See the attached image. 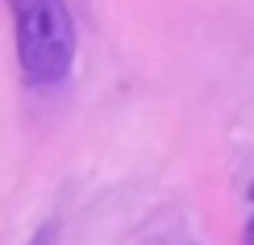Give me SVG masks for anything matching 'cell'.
Instances as JSON below:
<instances>
[{"instance_id": "cell-3", "label": "cell", "mask_w": 254, "mask_h": 245, "mask_svg": "<svg viewBox=\"0 0 254 245\" xmlns=\"http://www.w3.org/2000/svg\"><path fill=\"white\" fill-rule=\"evenodd\" d=\"M246 245H254V220L246 225Z\"/></svg>"}, {"instance_id": "cell-1", "label": "cell", "mask_w": 254, "mask_h": 245, "mask_svg": "<svg viewBox=\"0 0 254 245\" xmlns=\"http://www.w3.org/2000/svg\"><path fill=\"white\" fill-rule=\"evenodd\" d=\"M17 29V62L29 88H55L75 62V21L63 0H8Z\"/></svg>"}, {"instance_id": "cell-4", "label": "cell", "mask_w": 254, "mask_h": 245, "mask_svg": "<svg viewBox=\"0 0 254 245\" xmlns=\"http://www.w3.org/2000/svg\"><path fill=\"white\" fill-rule=\"evenodd\" d=\"M250 199H254V183H250Z\"/></svg>"}, {"instance_id": "cell-2", "label": "cell", "mask_w": 254, "mask_h": 245, "mask_svg": "<svg viewBox=\"0 0 254 245\" xmlns=\"http://www.w3.org/2000/svg\"><path fill=\"white\" fill-rule=\"evenodd\" d=\"M50 237H55V225H46V229H42V233H38V237L29 241V245H50Z\"/></svg>"}]
</instances>
